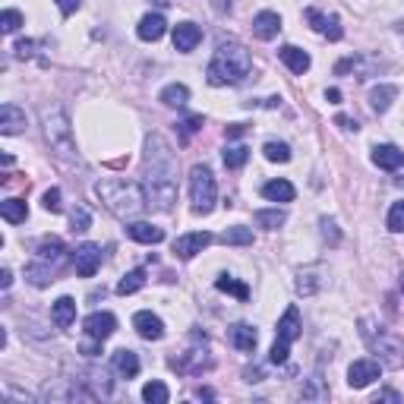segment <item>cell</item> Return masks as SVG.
Here are the masks:
<instances>
[{
	"label": "cell",
	"mask_w": 404,
	"mask_h": 404,
	"mask_svg": "<svg viewBox=\"0 0 404 404\" xmlns=\"http://www.w3.org/2000/svg\"><path fill=\"white\" fill-rule=\"evenodd\" d=\"M253 221L259 227H266V231H278L281 225H284V221H288V212H284V209H259V212L253 215Z\"/></svg>",
	"instance_id": "cell-29"
},
{
	"label": "cell",
	"mask_w": 404,
	"mask_h": 404,
	"mask_svg": "<svg viewBox=\"0 0 404 404\" xmlns=\"http://www.w3.org/2000/svg\"><path fill=\"white\" fill-rule=\"evenodd\" d=\"M168 398H171V391H168L165 382L152 379V382L143 385V401H149V404H168Z\"/></svg>",
	"instance_id": "cell-34"
},
{
	"label": "cell",
	"mask_w": 404,
	"mask_h": 404,
	"mask_svg": "<svg viewBox=\"0 0 404 404\" xmlns=\"http://www.w3.org/2000/svg\"><path fill=\"white\" fill-rule=\"evenodd\" d=\"M42 117V130H45V139H48L51 152H54L60 161H76V143H73V127H70V117L60 104H42L38 111Z\"/></svg>",
	"instance_id": "cell-4"
},
{
	"label": "cell",
	"mask_w": 404,
	"mask_h": 404,
	"mask_svg": "<svg viewBox=\"0 0 404 404\" xmlns=\"http://www.w3.org/2000/svg\"><path fill=\"white\" fill-rule=\"evenodd\" d=\"M262 196H266L268 202H294L297 190L291 180H268V184L262 186Z\"/></svg>",
	"instance_id": "cell-24"
},
{
	"label": "cell",
	"mask_w": 404,
	"mask_h": 404,
	"mask_svg": "<svg viewBox=\"0 0 404 404\" xmlns=\"http://www.w3.org/2000/svg\"><path fill=\"white\" fill-rule=\"evenodd\" d=\"M54 3H57V10H60L63 16H73L76 10L83 7V0H54Z\"/></svg>",
	"instance_id": "cell-47"
},
{
	"label": "cell",
	"mask_w": 404,
	"mask_h": 404,
	"mask_svg": "<svg viewBox=\"0 0 404 404\" xmlns=\"http://www.w3.org/2000/svg\"><path fill=\"white\" fill-rule=\"evenodd\" d=\"M158 102L168 104V108H184V104L190 102V89H186L184 83H171V86H165V89H161Z\"/></svg>",
	"instance_id": "cell-27"
},
{
	"label": "cell",
	"mask_w": 404,
	"mask_h": 404,
	"mask_svg": "<svg viewBox=\"0 0 404 404\" xmlns=\"http://www.w3.org/2000/svg\"><path fill=\"white\" fill-rule=\"evenodd\" d=\"M401 294H404V278H401Z\"/></svg>",
	"instance_id": "cell-57"
},
{
	"label": "cell",
	"mask_w": 404,
	"mask_h": 404,
	"mask_svg": "<svg viewBox=\"0 0 404 404\" xmlns=\"http://www.w3.org/2000/svg\"><path fill=\"white\" fill-rule=\"evenodd\" d=\"M143 174H145V193H149V206L158 212H171L177 202V155L165 136L152 133L145 139L143 155Z\"/></svg>",
	"instance_id": "cell-1"
},
{
	"label": "cell",
	"mask_w": 404,
	"mask_h": 404,
	"mask_svg": "<svg viewBox=\"0 0 404 404\" xmlns=\"http://www.w3.org/2000/svg\"><path fill=\"white\" fill-rule=\"evenodd\" d=\"M319 227H322V237H325V243H332V247H338V243H341V231H338V225L332 218H322Z\"/></svg>",
	"instance_id": "cell-42"
},
{
	"label": "cell",
	"mask_w": 404,
	"mask_h": 404,
	"mask_svg": "<svg viewBox=\"0 0 404 404\" xmlns=\"http://www.w3.org/2000/svg\"><path fill=\"white\" fill-rule=\"evenodd\" d=\"M124 231H127V237H130V240H136V243H149V247L165 240V231L155 227V225H149V221H130Z\"/></svg>",
	"instance_id": "cell-16"
},
{
	"label": "cell",
	"mask_w": 404,
	"mask_h": 404,
	"mask_svg": "<svg viewBox=\"0 0 404 404\" xmlns=\"http://www.w3.org/2000/svg\"><path fill=\"white\" fill-rule=\"evenodd\" d=\"M199 42H202V29L199 26H193V22H177L174 26V48L180 54H190Z\"/></svg>",
	"instance_id": "cell-13"
},
{
	"label": "cell",
	"mask_w": 404,
	"mask_h": 404,
	"mask_svg": "<svg viewBox=\"0 0 404 404\" xmlns=\"http://www.w3.org/2000/svg\"><path fill=\"white\" fill-rule=\"evenodd\" d=\"M111 363H114V373H117V376H124V379L139 376V354H136V350H130V348L114 350Z\"/></svg>",
	"instance_id": "cell-18"
},
{
	"label": "cell",
	"mask_w": 404,
	"mask_h": 404,
	"mask_svg": "<svg viewBox=\"0 0 404 404\" xmlns=\"http://www.w3.org/2000/svg\"><path fill=\"white\" fill-rule=\"evenodd\" d=\"M180 130H184V143H186V139H190V136H193V133H196V130H202V117H199V114L186 117L184 124H180Z\"/></svg>",
	"instance_id": "cell-45"
},
{
	"label": "cell",
	"mask_w": 404,
	"mask_h": 404,
	"mask_svg": "<svg viewBox=\"0 0 404 404\" xmlns=\"http://www.w3.org/2000/svg\"><path fill=\"white\" fill-rule=\"evenodd\" d=\"M288 348H291V344H284V341H278V338H275L272 350H268V363H275V366L288 363Z\"/></svg>",
	"instance_id": "cell-43"
},
{
	"label": "cell",
	"mask_w": 404,
	"mask_h": 404,
	"mask_svg": "<svg viewBox=\"0 0 404 404\" xmlns=\"http://www.w3.org/2000/svg\"><path fill=\"white\" fill-rule=\"evenodd\" d=\"M256 341H259V335H256V329L253 325H247V322H237V325H234L231 329V344L237 350H256Z\"/></svg>",
	"instance_id": "cell-25"
},
{
	"label": "cell",
	"mask_w": 404,
	"mask_h": 404,
	"mask_svg": "<svg viewBox=\"0 0 404 404\" xmlns=\"http://www.w3.org/2000/svg\"><path fill=\"white\" fill-rule=\"evenodd\" d=\"M10 284H13V272H10V268H0V288L7 291Z\"/></svg>",
	"instance_id": "cell-51"
},
{
	"label": "cell",
	"mask_w": 404,
	"mask_h": 404,
	"mask_svg": "<svg viewBox=\"0 0 404 404\" xmlns=\"http://www.w3.org/2000/svg\"><path fill=\"white\" fill-rule=\"evenodd\" d=\"M215 288H218L221 294H234L237 300H250V288L243 284V281L231 278V275H221V278L215 281Z\"/></svg>",
	"instance_id": "cell-32"
},
{
	"label": "cell",
	"mask_w": 404,
	"mask_h": 404,
	"mask_svg": "<svg viewBox=\"0 0 404 404\" xmlns=\"http://www.w3.org/2000/svg\"><path fill=\"white\" fill-rule=\"evenodd\" d=\"M373 165L382 171H398L404 165V152L398 145H376L373 149Z\"/></svg>",
	"instance_id": "cell-20"
},
{
	"label": "cell",
	"mask_w": 404,
	"mask_h": 404,
	"mask_svg": "<svg viewBox=\"0 0 404 404\" xmlns=\"http://www.w3.org/2000/svg\"><path fill=\"white\" fill-rule=\"evenodd\" d=\"M0 26H3V32H7V35L19 32V26H22V13H19V10H3V16H0Z\"/></svg>",
	"instance_id": "cell-40"
},
{
	"label": "cell",
	"mask_w": 404,
	"mask_h": 404,
	"mask_svg": "<svg viewBox=\"0 0 404 404\" xmlns=\"http://www.w3.org/2000/svg\"><path fill=\"white\" fill-rule=\"evenodd\" d=\"M281 32V16L272 13V10H262V13L253 16V35L259 42H272L275 35Z\"/></svg>",
	"instance_id": "cell-14"
},
{
	"label": "cell",
	"mask_w": 404,
	"mask_h": 404,
	"mask_svg": "<svg viewBox=\"0 0 404 404\" xmlns=\"http://www.w3.org/2000/svg\"><path fill=\"white\" fill-rule=\"evenodd\" d=\"M79 350H83L86 357H98V354H102V341H98V338H89V341H86Z\"/></svg>",
	"instance_id": "cell-49"
},
{
	"label": "cell",
	"mask_w": 404,
	"mask_h": 404,
	"mask_svg": "<svg viewBox=\"0 0 404 404\" xmlns=\"http://www.w3.org/2000/svg\"><path fill=\"white\" fill-rule=\"evenodd\" d=\"M322 35H329L332 42H341V35H344L341 22H338V19H335V16H332V19H329V26H325V32H322Z\"/></svg>",
	"instance_id": "cell-48"
},
{
	"label": "cell",
	"mask_w": 404,
	"mask_h": 404,
	"mask_svg": "<svg viewBox=\"0 0 404 404\" xmlns=\"http://www.w3.org/2000/svg\"><path fill=\"white\" fill-rule=\"evenodd\" d=\"M319 268H303L300 275H297V294H303V297H309V294H316L319 291Z\"/></svg>",
	"instance_id": "cell-35"
},
{
	"label": "cell",
	"mask_w": 404,
	"mask_h": 404,
	"mask_svg": "<svg viewBox=\"0 0 404 404\" xmlns=\"http://www.w3.org/2000/svg\"><path fill=\"white\" fill-rule=\"evenodd\" d=\"M278 57H281V63L291 70V73H297V76H303L309 70V54L307 51H300V48H294V45H284V48L278 51Z\"/></svg>",
	"instance_id": "cell-21"
},
{
	"label": "cell",
	"mask_w": 404,
	"mask_h": 404,
	"mask_svg": "<svg viewBox=\"0 0 404 404\" xmlns=\"http://www.w3.org/2000/svg\"><path fill=\"white\" fill-rule=\"evenodd\" d=\"M379 370H382V363L376 357H363V360H354L348 366V385L350 389H366L379 379Z\"/></svg>",
	"instance_id": "cell-7"
},
{
	"label": "cell",
	"mask_w": 404,
	"mask_h": 404,
	"mask_svg": "<svg viewBox=\"0 0 404 404\" xmlns=\"http://www.w3.org/2000/svg\"><path fill=\"white\" fill-rule=\"evenodd\" d=\"M0 215H3V221H10V225H22V221L29 218V206L22 202V199L10 196L0 202Z\"/></svg>",
	"instance_id": "cell-26"
},
{
	"label": "cell",
	"mask_w": 404,
	"mask_h": 404,
	"mask_svg": "<svg viewBox=\"0 0 404 404\" xmlns=\"http://www.w3.org/2000/svg\"><path fill=\"white\" fill-rule=\"evenodd\" d=\"M35 259L60 272V268L67 266V259H73V256H67V247H63L57 237H45L42 243H38V253H35Z\"/></svg>",
	"instance_id": "cell-9"
},
{
	"label": "cell",
	"mask_w": 404,
	"mask_h": 404,
	"mask_svg": "<svg viewBox=\"0 0 404 404\" xmlns=\"http://www.w3.org/2000/svg\"><path fill=\"white\" fill-rule=\"evenodd\" d=\"M51 319H54L57 329H70L76 322V300L73 297H60V300H54V307H51Z\"/></svg>",
	"instance_id": "cell-23"
},
{
	"label": "cell",
	"mask_w": 404,
	"mask_h": 404,
	"mask_svg": "<svg viewBox=\"0 0 404 404\" xmlns=\"http://www.w3.org/2000/svg\"><path fill=\"white\" fill-rule=\"evenodd\" d=\"M133 329H136L139 338H145V341H161V338H165V322L158 319L155 313H149V309L133 316Z\"/></svg>",
	"instance_id": "cell-12"
},
{
	"label": "cell",
	"mask_w": 404,
	"mask_h": 404,
	"mask_svg": "<svg viewBox=\"0 0 404 404\" xmlns=\"http://www.w3.org/2000/svg\"><path fill=\"white\" fill-rule=\"evenodd\" d=\"M221 243H227V247H250V243H253V231H250V227L234 225V227H227V231L221 234Z\"/></svg>",
	"instance_id": "cell-33"
},
{
	"label": "cell",
	"mask_w": 404,
	"mask_h": 404,
	"mask_svg": "<svg viewBox=\"0 0 404 404\" xmlns=\"http://www.w3.org/2000/svg\"><path fill=\"white\" fill-rule=\"evenodd\" d=\"M243 376H247V382H262V370H259V366H247V370H243Z\"/></svg>",
	"instance_id": "cell-50"
},
{
	"label": "cell",
	"mask_w": 404,
	"mask_h": 404,
	"mask_svg": "<svg viewBox=\"0 0 404 404\" xmlns=\"http://www.w3.org/2000/svg\"><path fill=\"white\" fill-rule=\"evenodd\" d=\"M398 98V89L395 86H376V89L370 92V108L376 111V114H385V111L391 108V102Z\"/></svg>",
	"instance_id": "cell-28"
},
{
	"label": "cell",
	"mask_w": 404,
	"mask_h": 404,
	"mask_svg": "<svg viewBox=\"0 0 404 404\" xmlns=\"http://www.w3.org/2000/svg\"><path fill=\"white\" fill-rule=\"evenodd\" d=\"M335 124H338V127H344V130H357V120H350V117H344V114H338V117H335Z\"/></svg>",
	"instance_id": "cell-53"
},
{
	"label": "cell",
	"mask_w": 404,
	"mask_h": 404,
	"mask_svg": "<svg viewBox=\"0 0 404 404\" xmlns=\"http://www.w3.org/2000/svg\"><path fill=\"white\" fill-rule=\"evenodd\" d=\"M209 243H212V234L209 231H193V234H184V237L174 240V253H177L180 259H193V256L202 253Z\"/></svg>",
	"instance_id": "cell-10"
},
{
	"label": "cell",
	"mask_w": 404,
	"mask_h": 404,
	"mask_svg": "<svg viewBox=\"0 0 404 404\" xmlns=\"http://www.w3.org/2000/svg\"><path fill=\"white\" fill-rule=\"evenodd\" d=\"M376 401H401V395H398V391H379Z\"/></svg>",
	"instance_id": "cell-55"
},
{
	"label": "cell",
	"mask_w": 404,
	"mask_h": 404,
	"mask_svg": "<svg viewBox=\"0 0 404 404\" xmlns=\"http://www.w3.org/2000/svg\"><path fill=\"white\" fill-rule=\"evenodd\" d=\"M250 70H253V57L243 45L221 42L206 70V79L209 86H237L243 76H250Z\"/></svg>",
	"instance_id": "cell-3"
},
{
	"label": "cell",
	"mask_w": 404,
	"mask_h": 404,
	"mask_svg": "<svg viewBox=\"0 0 404 404\" xmlns=\"http://www.w3.org/2000/svg\"><path fill=\"white\" fill-rule=\"evenodd\" d=\"M325 102H329V104H338V102H341V92H338V89H329V92H325Z\"/></svg>",
	"instance_id": "cell-56"
},
{
	"label": "cell",
	"mask_w": 404,
	"mask_h": 404,
	"mask_svg": "<svg viewBox=\"0 0 404 404\" xmlns=\"http://www.w3.org/2000/svg\"><path fill=\"white\" fill-rule=\"evenodd\" d=\"M86 382L95 385V395H111V379L104 370H89V379Z\"/></svg>",
	"instance_id": "cell-39"
},
{
	"label": "cell",
	"mask_w": 404,
	"mask_h": 404,
	"mask_svg": "<svg viewBox=\"0 0 404 404\" xmlns=\"http://www.w3.org/2000/svg\"><path fill=\"white\" fill-rule=\"evenodd\" d=\"M307 19H309V26H313L316 32H325V26H329V16H322L319 10H313V7L307 10Z\"/></svg>",
	"instance_id": "cell-46"
},
{
	"label": "cell",
	"mask_w": 404,
	"mask_h": 404,
	"mask_svg": "<svg viewBox=\"0 0 404 404\" xmlns=\"http://www.w3.org/2000/svg\"><path fill=\"white\" fill-rule=\"evenodd\" d=\"M190 202L196 215H209L218 202V186H215V177L206 165H193L190 171Z\"/></svg>",
	"instance_id": "cell-6"
},
{
	"label": "cell",
	"mask_w": 404,
	"mask_h": 404,
	"mask_svg": "<svg viewBox=\"0 0 404 404\" xmlns=\"http://www.w3.org/2000/svg\"><path fill=\"white\" fill-rule=\"evenodd\" d=\"M247 158H250V149H247V145H227V149H225V168L237 171V168L247 165Z\"/></svg>",
	"instance_id": "cell-37"
},
{
	"label": "cell",
	"mask_w": 404,
	"mask_h": 404,
	"mask_svg": "<svg viewBox=\"0 0 404 404\" xmlns=\"http://www.w3.org/2000/svg\"><path fill=\"white\" fill-rule=\"evenodd\" d=\"M243 136V124H231L227 127V139H240Z\"/></svg>",
	"instance_id": "cell-54"
},
{
	"label": "cell",
	"mask_w": 404,
	"mask_h": 404,
	"mask_svg": "<svg viewBox=\"0 0 404 404\" xmlns=\"http://www.w3.org/2000/svg\"><path fill=\"white\" fill-rule=\"evenodd\" d=\"M297 338H300V309L288 307L284 316H281V322H278V341L294 344Z\"/></svg>",
	"instance_id": "cell-19"
},
{
	"label": "cell",
	"mask_w": 404,
	"mask_h": 404,
	"mask_svg": "<svg viewBox=\"0 0 404 404\" xmlns=\"http://www.w3.org/2000/svg\"><path fill=\"white\" fill-rule=\"evenodd\" d=\"M83 329H86V335H89V338L108 341V338L117 332V316L114 313H92V316H86Z\"/></svg>",
	"instance_id": "cell-11"
},
{
	"label": "cell",
	"mask_w": 404,
	"mask_h": 404,
	"mask_svg": "<svg viewBox=\"0 0 404 404\" xmlns=\"http://www.w3.org/2000/svg\"><path fill=\"white\" fill-rule=\"evenodd\" d=\"M143 284H145V268H133V272H127L124 278L117 281V294H120V297H130V294H136Z\"/></svg>",
	"instance_id": "cell-30"
},
{
	"label": "cell",
	"mask_w": 404,
	"mask_h": 404,
	"mask_svg": "<svg viewBox=\"0 0 404 404\" xmlns=\"http://www.w3.org/2000/svg\"><path fill=\"white\" fill-rule=\"evenodd\" d=\"M165 32H168V19L161 13H145L136 26V35L143 38V42H158Z\"/></svg>",
	"instance_id": "cell-17"
},
{
	"label": "cell",
	"mask_w": 404,
	"mask_h": 404,
	"mask_svg": "<svg viewBox=\"0 0 404 404\" xmlns=\"http://www.w3.org/2000/svg\"><path fill=\"white\" fill-rule=\"evenodd\" d=\"M95 196L102 199V206L108 209L111 215H117V218H124V221L143 215L145 206H149V193H145V186L136 184V180H120V177L98 180Z\"/></svg>",
	"instance_id": "cell-2"
},
{
	"label": "cell",
	"mask_w": 404,
	"mask_h": 404,
	"mask_svg": "<svg viewBox=\"0 0 404 404\" xmlns=\"http://www.w3.org/2000/svg\"><path fill=\"white\" fill-rule=\"evenodd\" d=\"M57 268H51V266H45V262H38V259H32L26 266V281L29 284H35V288H48L51 281H57Z\"/></svg>",
	"instance_id": "cell-22"
},
{
	"label": "cell",
	"mask_w": 404,
	"mask_h": 404,
	"mask_svg": "<svg viewBox=\"0 0 404 404\" xmlns=\"http://www.w3.org/2000/svg\"><path fill=\"white\" fill-rule=\"evenodd\" d=\"M389 231L404 234V202H395V206L389 209Z\"/></svg>",
	"instance_id": "cell-41"
},
{
	"label": "cell",
	"mask_w": 404,
	"mask_h": 404,
	"mask_svg": "<svg viewBox=\"0 0 404 404\" xmlns=\"http://www.w3.org/2000/svg\"><path fill=\"white\" fill-rule=\"evenodd\" d=\"M73 266L79 278H92L102 268V247L98 243H79L73 250Z\"/></svg>",
	"instance_id": "cell-8"
},
{
	"label": "cell",
	"mask_w": 404,
	"mask_h": 404,
	"mask_svg": "<svg viewBox=\"0 0 404 404\" xmlns=\"http://www.w3.org/2000/svg\"><path fill=\"white\" fill-rule=\"evenodd\" d=\"M300 398H303V401H325V398H329V389H325V382H322L319 373H316V376H309L307 382H303Z\"/></svg>",
	"instance_id": "cell-31"
},
{
	"label": "cell",
	"mask_w": 404,
	"mask_h": 404,
	"mask_svg": "<svg viewBox=\"0 0 404 404\" xmlns=\"http://www.w3.org/2000/svg\"><path fill=\"white\" fill-rule=\"evenodd\" d=\"M42 206L48 209V212H60V209H63V202H60V190H57V186H51V190L42 196Z\"/></svg>",
	"instance_id": "cell-44"
},
{
	"label": "cell",
	"mask_w": 404,
	"mask_h": 404,
	"mask_svg": "<svg viewBox=\"0 0 404 404\" xmlns=\"http://www.w3.org/2000/svg\"><path fill=\"white\" fill-rule=\"evenodd\" d=\"M70 225H73V231H76V234L89 231V227H92V215H89V209L76 206V209H73V215H70Z\"/></svg>",
	"instance_id": "cell-38"
},
{
	"label": "cell",
	"mask_w": 404,
	"mask_h": 404,
	"mask_svg": "<svg viewBox=\"0 0 404 404\" xmlns=\"http://www.w3.org/2000/svg\"><path fill=\"white\" fill-rule=\"evenodd\" d=\"M32 48H35V42H19V45H16V57H29V54H32Z\"/></svg>",
	"instance_id": "cell-52"
},
{
	"label": "cell",
	"mask_w": 404,
	"mask_h": 404,
	"mask_svg": "<svg viewBox=\"0 0 404 404\" xmlns=\"http://www.w3.org/2000/svg\"><path fill=\"white\" fill-rule=\"evenodd\" d=\"M360 332L363 341L370 344V350L376 354V360L382 363L385 370H401L404 366V338L395 332L382 329V325H373V319H360Z\"/></svg>",
	"instance_id": "cell-5"
},
{
	"label": "cell",
	"mask_w": 404,
	"mask_h": 404,
	"mask_svg": "<svg viewBox=\"0 0 404 404\" xmlns=\"http://www.w3.org/2000/svg\"><path fill=\"white\" fill-rule=\"evenodd\" d=\"M22 130H26V111L7 102L0 108V133L3 136H13V133H22Z\"/></svg>",
	"instance_id": "cell-15"
},
{
	"label": "cell",
	"mask_w": 404,
	"mask_h": 404,
	"mask_svg": "<svg viewBox=\"0 0 404 404\" xmlns=\"http://www.w3.org/2000/svg\"><path fill=\"white\" fill-rule=\"evenodd\" d=\"M262 155L268 158V161H278V165H288L291 161V145L288 143H266L262 145Z\"/></svg>",
	"instance_id": "cell-36"
}]
</instances>
